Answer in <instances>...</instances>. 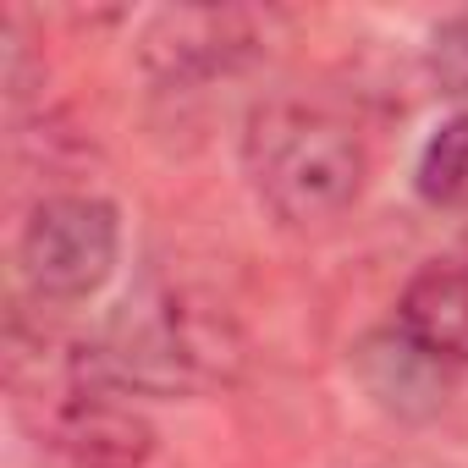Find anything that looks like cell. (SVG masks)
Wrapping results in <instances>:
<instances>
[{"label":"cell","mask_w":468,"mask_h":468,"mask_svg":"<svg viewBox=\"0 0 468 468\" xmlns=\"http://www.w3.org/2000/svg\"><path fill=\"white\" fill-rule=\"evenodd\" d=\"M260 56V28L238 6H165L138 39V61L165 89L231 78Z\"/></svg>","instance_id":"277c9868"},{"label":"cell","mask_w":468,"mask_h":468,"mask_svg":"<svg viewBox=\"0 0 468 468\" xmlns=\"http://www.w3.org/2000/svg\"><path fill=\"white\" fill-rule=\"evenodd\" d=\"M238 364L226 314L171 287H144L111 309L100 336L72 358V380L122 397H187Z\"/></svg>","instance_id":"6da1fadb"},{"label":"cell","mask_w":468,"mask_h":468,"mask_svg":"<svg viewBox=\"0 0 468 468\" xmlns=\"http://www.w3.org/2000/svg\"><path fill=\"white\" fill-rule=\"evenodd\" d=\"M50 446L72 468H144L154 457V424L122 402V391L72 380V391L50 408Z\"/></svg>","instance_id":"5b68a950"},{"label":"cell","mask_w":468,"mask_h":468,"mask_svg":"<svg viewBox=\"0 0 468 468\" xmlns=\"http://www.w3.org/2000/svg\"><path fill=\"white\" fill-rule=\"evenodd\" d=\"M116 260H122V215L111 198L94 193H56L34 204L17 238V265L39 303L94 298L111 282Z\"/></svg>","instance_id":"3957f363"},{"label":"cell","mask_w":468,"mask_h":468,"mask_svg":"<svg viewBox=\"0 0 468 468\" xmlns=\"http://www.w3.org/2000/svg\"><path fill=\"white\" fill-rule=\"evenodd\" d=\"M397 331L441 364H468V271L424 265L397 298Z\"/></svg>","instance_id":"52a82bcc"},{"label":"cell","mask_w":468,"mask_h":468,"mask_svg":"<svg viewBox=\"0 0 468 468\" xmlns=\"http://www.w3.org/2000/svg\"><path fill=\"white\" fill-rule=\"evenodd\" d=\"M243 165L260 204L292 231L342 220L369 182L364 138L342 116L303 100H265L249 116Z\"/></svg>","instance_id":"7a4b0ae2"},{"label":"cell","mask_w":468,"mask_h":468,"mask_svg":"<svg viewBox=\"0 0 468 468\" xmlns=\"http://www.w3.org/2000/svg\"><path fill=\"white\" fill-rule=\"evenodd\" d=\"M413 187L435 209H468V111L430 133V144L419 149Z\"/></svg>","instance_id":"ba28073f"},{"label":"cell","mask_w":468,"mask_h":468,"mask_svg":"<svg viewBox=\"0 0 468 468\" xmlns=\"http://www.w3.org/2000/svg\"><path fill=\"white\" fill-rule=\"evenodd\" d=\"M424 61H430L435 89H441L446 100H463V105H468V12H457V17L435 23Z\"/></svg>","instance_id":"9c48e42d"},{"label":"cell","mask_w":468,"mask_h":468,"mask_svg":"<svg viewBox=\"0 0 468 468\" xmlns=\"http://www.w3.org/2000/svg\"><path fill=\"white\" fill-rule=\"evenodd\" d=\"M353 375L397 419H430L446 402V364L430 358L419 342H408L397 325L375 331L353 347Z\"/></svg>","instance_id":"8992f818"}]
</instances>
